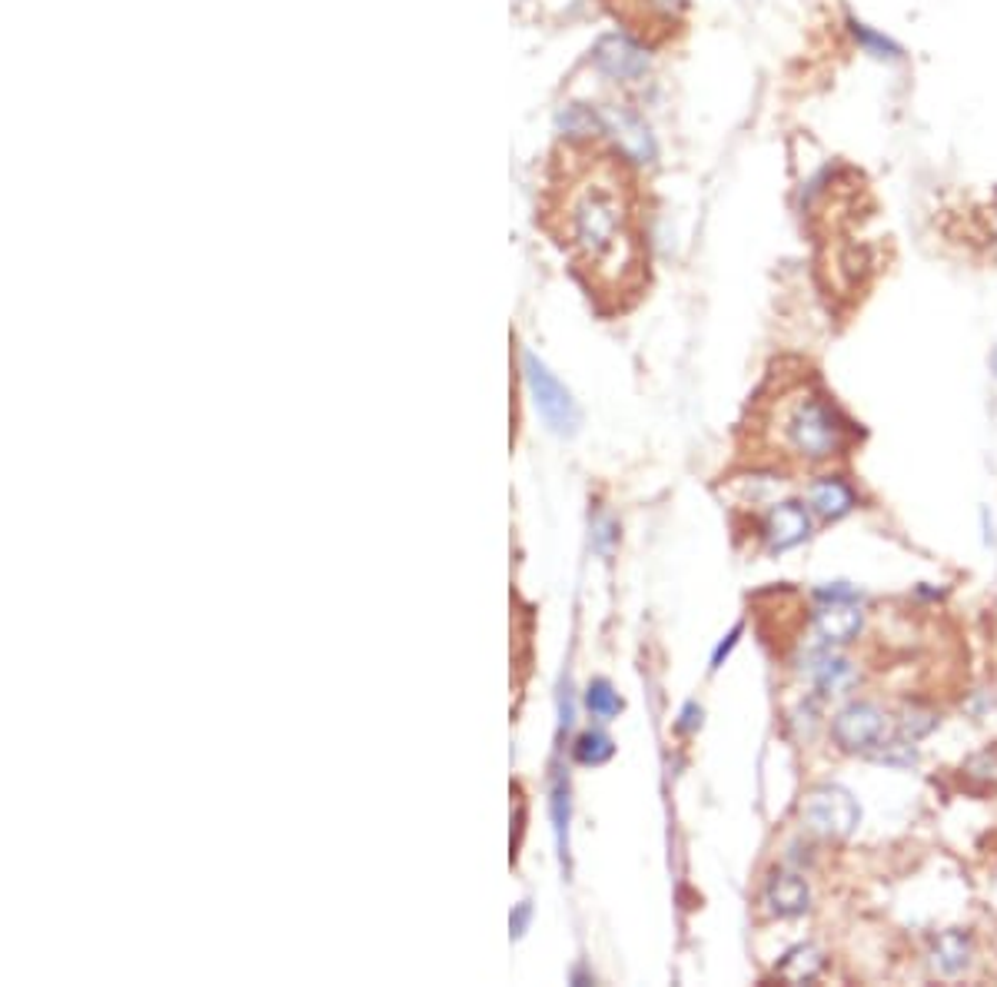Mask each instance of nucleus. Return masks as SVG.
<instances>
[{
  "mask_svg": "<svg viewBox=\"0 0 997 987\" xmlns=\"http://www.w3.org/2000/svg\"><path fill=\"white\" fill-rule=\"evenodd\" d=\"M542 227L565 249L589 293L615 306L639 293L645 276L642 204L622 154H602L592 140L565 144L545 180Z\"/></svg>",
  "mask_w": 997,
  "mask_h": 987,
  "instance_id": "obj_1",
  "label": "nucleus"
},
{
  "mask_svg": "<svg viewBox=\"0 0 997 987\" xmlns=\"http://www.w3.org/2000/svg\"><path fill=\"white\" fill-rule=\"evenodd\" d=\"M781 440L794 456L821 463L838 456L848 436L845 420L835 413V406H828L821 396L798 393L781 406Z\"/></svg>",
  "mask_w": 997,
  "mask_h": 987,
  "instance_id": "obj_2",
  "label": "nucleus"
},
{
  "mask_svg": "<svg viewBox=\"0 0 997 987\" xmlns=\"http://www.w3.org/2000/svg\"><path fill=\"white\" fill-rule=\"evenodd\" d=\"M801 821L821 838H848L861 825V808L855 794L841 784H815L801 801Z\"/></svg>",
  "mask_w": 997,
  "mask_h": 987,
  "instance_id": "obj_3",
  "label": "nucleus"
},
{
  "mask_svg": "<svg viewBox=\"0 0 997 987\" xmlns=\"http://www.w3.org/2000/svg\"><path fill=\"white\" fill-rule=\"evenodd\" d=\"M522 369H525V383H529V393H532V403H535V413L545 420V426L559 436H572L582 423L579 416V406L575 399L569 396V389L532 356L525 353L522 356Z\"/></svg>",
  "mask_w": 997,
  "mask_h": 987,
  "instance_id": "obj_4",
  "label": "nucleus"
},
{
  "mask_svg": "<svg viewBox=\"0 0 997 987\" xmlns=\"http://www.w3.org/2000/svg\"><path fill=\"white\" fill-rule=\"evenodd\" d=\"M888 736V715L875 702H851L831 722V741L848 754H868Z\"/></svg>",
  "mask_w": 997,
  "mask_h": 987,
  "instance_id": "obj_5",
  "label": "nucleus"
},
{
  "mask_svg": "<svg viewBox=\"0 0 997 987\" xmlns=\"http://www.w3.org/2000/svg\"><path fill=\"white\" fill-rule=\"evenodd\" d=\"M595 67L622 83H635L649 73V53L625 33H609L595 43Z\"/></svg>",
  "mask_w": 997,
  "mask_h": 987,
  "instance_id": "obj_6",
  "label": "nucleus"
},
{
  "mask_svg": "<svg viewBox=\"0 0 997 987\" xmlns=\"http://www.w3.org/2000/svg\"><path fill=\"white\" fill-rule=\"evenodd\" d=\"M808 532H811V519L801 502H781L768 512L764 535H768L771 552H788V549L801 545L808 539Z\"/></svg>",
  "mask_w": 997,
  "mask_h": 987,
  "instance_id": "obj_7",
  "label": "nucleus"
},
{
  "mask_svg": "<svg viewBox=\"0 0 997 987\" xmlns=\"http://www.w3.org/2000/svg\"><path fill=\"white\" fill-rule=\"evenodd\" d=\"M764 905L774 918H798L811 905V888L794 871H774L764 881Z\"/></svg>",
  "mask_w": 997,
  "mask_h": 987,
  "instance_id": "obj_8",
  "label": "nucleus"
},
{
  "mask_svg": "<svg viewBox=\"0 0 997 987\" xmlns=\"http://www.w3.org/2000/svg\"><path fill=\"white\" fill-rule=\"evenodd\" d=\"M861 625H865V615L858 602H825L815 615V629L828 645H845L858 639Z\"/></svg>",
  "mask_w": 997,
  "mask_h": 987,
  "instance_id": "obj_9",
  "label": "nucleus"
},
{
  "mask_svg": "<svg viewBox=\"0 0 997 987\" xmlns=\"http://www.w3.org/2000/svg\"><path fill=\"white\" fill-rule=\"evenodd\" d=\"M808 675L825 695H841L855 685V665L845 655H835V652H815L811 665H808Z\"/></svg>",
  "mask_w": 997,
  "mask_h": 987,
  "instance_id": "obj_10",
  "label": "nucleus"
},
{
  "mask_svg": "<svg viewBox=\"0 0 997 987\" xmlns=\"http://www.w3.org/2000/svg\"><path fill=\"white\" fill-rule=\"evenodd\" d=\"M971 958H975V945H971V938L965 931H945L931 945V965L945 978H955V975L968 971Z\"/></svg>",
  "mask_w": 997,
  "mask_h": 987,
  "instance_id": "obj_11",
  "label": "nucleus"
},
{
  "mask_svg": "<svg viewBox=\"0 0 997 987\" xmlns=\"http://www.w3.org/2000/svg\"><path fill=\"white\" fill-rule=\"evenodd\" d=\"M808 505H811L821 519L835 522V519H845V515L855 509V493H851L848 483L828 476V480L811 483V490H808Z\"/></svg>",
  "mask_w": 997,
  "mask_h": 987,
  "instance_id": "obj_12",
  "label": "nucleus"
},
{
  "mask_svg": "<svg viewBox=\"0 0 997 987\" xmlns=\"http://www.w3.org/2000/svg\"><path fill=\"white\" fill-rule=\"evenodd\" d=\"M821 968H825V955H821V948H815V945H798V948H791V951L784 955V961L778 965V975H781L784 981H791V985H804V981L818 978Z\"/></svg>",
  "mask_w": 997,
  "mask_h": 987,
  "instance_id": "obj_13",
  "label": "nucleus"
},
{
  "mask_svg": "<svg viewBox=\"0 0 997 987\" xmlns=\"http://www.w3.org/2000/svg\"><path fill=\"white\" fill-rule=\"evenodd\" d=\"M848 30H851V37H855V43L865 50V53H871V57H878V60H898L901 57V47L891 40V37H885V33H878L875 27H868V23H861V20H848Z\"/></svg>",
  "mask_w": 997,
  "mask_h": 987,
  "instance_id": "obj_14",
  "label": "nucleus"
},
{
  "mask_svg": "<svg viewBox=\"0 0 997 987\" xmlns=\"http://www.w3.org/2000/svg\"><path fill=\"white\" fill-rule=\"evenodd\" d=\"M585 705H589V712H592L595 719H615V715L622 712V699H619V692H615L605 679H599V682L589 685V692H585Z\"/></svg>",
  "mask_w": 997,
  "mask_h": 987,
  "instance_id": "obj_15",
  "label": "nucleus"
},
{
  "mask_svg": "<svg viewBox=\"0 0 997 987\" xmlns=\"http://www.w3.org/2000/svg\"><path fill=\"white\" fill-rule=\"evenodd\" d=\"M612 751H615V744H612L609 736H602V732H585L582 739L575 741V748H572L575 761H582V764H602V761L612 758Z\"/></svg>",
  "mask_w": 997,
  "mask_h": 987,
  "instance_id": "obj_16",
  "label": "nucleus"
},
{
  "mask_svg": "<svg viewBox=\"0 0 997 987\" xmlns=\"http://www.w3.org/2000/svg\"><path fill=\"white\" fill-rule=\"evenodd\" d=\"M552 818H555V835H559V848H562V855H565V831H569V791H565V784L559 781L555 784V791H552Z\"/></svg>",
  "mask_w": 997,
  "mask_h": 987,
  "instance_id": "obj_17",
  "label": "nucleus"
},
{
  "mask_svg": "<svg viewBox=\"0 0 997 987\" xmlns=\"http://www.w3.org/2000/svg\"><path fill=\"white\" fill-rule=\"evenodd\" d=\"M965 771H968L971 778H981V781L997 784V751H981V754H975V758L965 764Z\"/></svg>",
  "mask_w": 997,
  "mask_h": 987,
  "instance_id": "obj_18",
  "label": "nucleus"
},
{
  "mask_svg": "<svg viewBox=\"0 0 997 987\" xmlns=\"http://www.w3.org/2000/svg\"><path fill=\"white\" fill-rule=\"evenodd\" d=\"M529 915H532V905H529V901H522V905L512 911V935H515V938H519V935H525Z\"/></svg>",
  "mask_w": 997,
  "mask_h": 987,
  "instance_id": "obj_19",
  "label": "nucleus"
},
{
  "mask_svg": "<svg viewBox=\"0 0 997 987\" xmlns=\"http://www.w3.org/2000/svg\"><path fill=\"white\" fill-rule=\"evenodd\" d=\"M739 635H742V625H736V629H732V635H729V639H725V642L719 645V652H715V669H719V665H722V659H725V655H729V652L736 649Z\"/></svg>",
  "mask_w": 997,
  "mask_h": 987,
  "instance_id": "obj_20",
  "label": "nucleus"
},
{
  "mask_svg": "<svg viewBox=\"0 0 997 987\" xmlns=\"http://www.w3.org/2000/svg\"><path fill=\"white\" fill-rule=\"evenodd\" d=\"M695 715H702V712H699L695 705H689V709H685V722H682V729H685V732H689V729H695Z\"/></svg>",
  "mask_w": 997,
  "mask_h": 987,
  "instance_id": "obj_21",
  "label": "nucleus"
},
{
  "mask_svg": "<svg viewBox=\"0 0 997 987\" xmlns=\"http://www.w3.org/2000/svg\"><path fill=\"white\" fill-rule=\"evenodd\" d=\"M991 369H995V376H997V346H995V353H991Z\"/></svg>",
  "mask_w": 997,
  "mask_h": 987,
  "instance_id": "obj_22",
  "label": "nucleus"
}]
</instances>
